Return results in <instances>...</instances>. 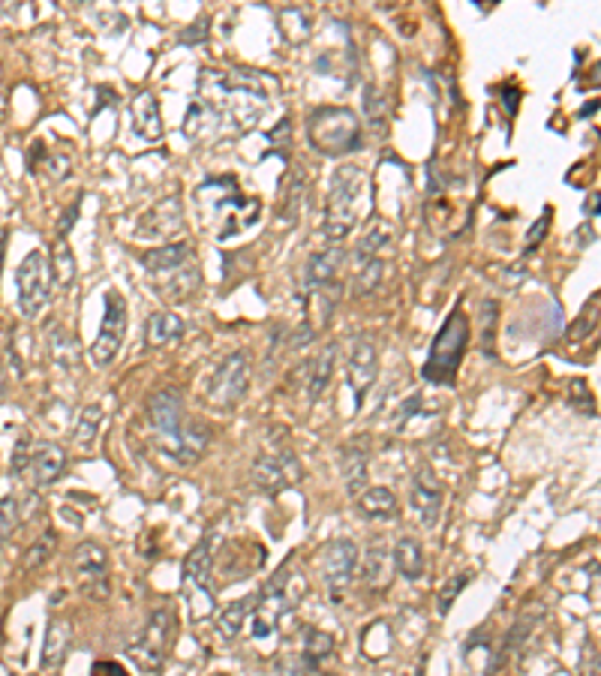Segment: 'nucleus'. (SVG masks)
<instances>
[{
    "label": "nucleus",
    "instance_id": "49530a36",
    "mask_svg": "<svg viewBox=\"0 0 601 676\" xmlns=\"http://www.w3.org/2000/svg\"><path fill=\"white\" fill-rule=\"evenodd\" d=\"M569 403L578 406L580 412H592V397L587 394V385H583L580 379H574L569 385Z\"/></svg>",
    "mask_w": 601,
    "mask_h": 676
},
{
    "label": "nucleus",
    "instance_id": "dca6fc26",
    "mask_svg": "<svg viewBox=\"0 0 601 676\" xmlns=\"http://www.w3.org/2000/svg\"><path fill=\"white\" fill-rule=\"evenodd\" d=\"M376 373H379V352L367 337L355 340L346 361V385L352 388V397H355V409L364 406L367 394L376 385Z\"/></svg>",
    "mask_w": 601,
    "mask_h": 676
},
{
    "label": "nucleus",
    "instance_id": "4be33fe9",
    "mask_svg": "<svg viewBox=\"0 0 601 676\" xmlns=\"http://www.w3.org/2000/svg\"><path fill=\"white\" fill-rule=\"evenodd\" d=\"M541 616H544V607H541V604H529L527 611L518 616V622H514L511 631L502 640V649H500V655H496V662H491L493 671H496V667H502L523 644H527V637L532 635V631H536V626L541 622Z\"/></svg>",
    "mask_w": 601,
    "mask_h": 676
},
{
    "label": "nucleus",
    "instance_id": "2f4dec72",
    "mask_svg": "<svg viewBox=\"0 0 601 676\" xmlns=\"http://www.w3.org/2000/svg\"><path fill=\"white\" fill-rule=\"evenodd\" d=\"M144 337H148V346L153 349L178 343L184 337V322L175 313H151L148 325H144Z\"/></svg>",
    "mask_w": 601,
    "mask_h": 676
},
{
    "label": "nucleus",
    "instance_id": "a211bd4d",
    "mask_svg": "<svg viewBox=\"0 0 601 676\" xmlns=\"http://www.w3.org/2000/svg\"><path fill=\"white\" fill-rule=\"evenodd\" d=\"M304 595H307V577H304V571L300 568H295V566H286L280 571L277 577L271 580L268 586H265V593L259 595L265 604H271L274 611L277 613H292L295 607L304 602Z\"/></svg>",
    "mask_w": 601,
    "mask_h": 676
},
{
    "label": "nucleus",
    "instance_id": "20e7f679",
    "mask_svg": "<svg viewBox=\"0 0 601 676\" xmlns=\"http://www.w3.org/2000/svg\"><path fill=\"white\" fill-rule=\"evenodd\" d=\"M307 139L325 157H343V153L361 148V121L355 111L343 106L316 108L307 121Z\"/></svg>",
    "mask_w": 601,
    "mask_h": 676
},
{
    "label": "nucleus",
    "instance_id": "0eeeda50",
    "mask_svg": "<svg viewBox=\"0 0 601 676\" xmlns=\"http://www.w3.org/2000/svg\"><path fill=\"white\" fill-rule=\"evenodd\" d=\"M247 388H250V361H247V352H231L222 358V364L205 382V400L217 412H229V409H235L244 400Z\"/></svg>",
    "mask_w": 601,
    "mask_h": 676
},
{
    "label": "nucleus",
    "instance_id": "de8ad7c7",
    "mask_svg": "<svg viewBox=\"0 0 601 676\" xmlns=\"http://www.w3.org/2000/svg\"><path fill=\"white\" fill-rule=\"evenodd\" d=\"M547 226H551V213H544L536 226L529 229V235H527V247H523V253H532L538 247V238H544V232H547Z\"/></svg>",
    "mask_w": 601,
    "mask_h": 676
},
{
    "label": "nucleus",
    "instance_id": "f3484780",
    "mask_svg": "<svg viewBox=\"0 0 601 676\" xmlns=\"http://www.w3.org/2000/svg\"><path fill=\"white\" fill-rule=\"evenodd\" d=\"M184 229V204L178 195H166L157 202L144 217L135 222V238L139 241H169Z\"/></svg>",
    "mask_w": 601,
    "mask_h": 676
},
{
    "label": "nucleus",
    "instance_id": "a18cd8bd",
    "mask_svg": "<svg viewBox=\"0 0 601 676\" xmlns=\"http://www.w3.org/2000/svg\"><path fill=\"white\" fill-rule=\"evenodd\" d=\"M24 469H30V442L28 436H22L19 445L13 451V475H24Z\"/></svg>",
    "mask_w": 601,
    "mask_h": 676
},
{
    "label": "nucleus",
    "instance_id": "f03ea898",
    "mask_svg": "<svg viewBox=\"0 0 601 676\" xmlns=\"http://www.w3.org/2000/svg\"><path fill=\"white\" fill-rule=\"evenodd\" d=\"M196 199L202 208V226L220 244L247 235L262 220V202L240 193L235 178H211L199 186Z\"/></svg>",
    "mask_w": 601,
    "mask_h": 676
},
{
    "label": "nucleus",
    "instance_id": "1a4fd4ad",
    "mask_svg": "<svg viewBox=\"0 0 601 676\" xmlns=\"http://www.w3.org/2000/svg\"><path fill=\"white\" fill-rule=\"evenodd\" d=\"M208 442H211V430L202 421H196V418H187V421L180 424V430L153 439L160 455L171 460L175 466L199 464V457L208 451Z\"/></svg>",
    "mask_w": 601,
    "mask_h": 676
},
{
    "label": "nucleus",
    "instance_id": "393cba45",
    "mask_svg": "<svg viewBox=\"0 0 601 676\" xmlns=\"http://www.w3.org/2000/svg\"><path fill=\"white\" fill-rule=\"evenodd\" d=\"M70 640H73V626L64 620H51L46 628V640H42V671H57L66 662V653H70Z\"/></svg>",
    "mask_w": 601,
    "mask_h": 676
},
{
    "label": "nucleus",
    "instance_id": "a19ab883",
    "mask_svg": "<svg viewBox=\"0 0 601 676\" xmlns=\"http://www.w3.org/2000/svg\"><path fill=\"white\" fill-rule=\"evenodd\" d=\"M472 580L469 571H460V575H454L449 584H445L440 589V602H436V611H440V616H445L454 607V602H457V595L463 593V586H466Z\"/></svg>",
    "mask_w": 601,
    "mask_h": 676
},
{
    "label": "nucleus",
    "instance_id": "39448f33",
    "mask_svg": "<svg viewBox=\"0 0 601 676\" xmlns=\"http://www.w3.org/2000/svg\"><path fill=\"white\" fill-rule=\"evenodd\" d=\"M466 346H469V319L463 310H454L449 319H445L440 334H436L421 376H424L431 385H451L454 376H457V370H460Z\"/></svg>",
    "mask_w": 601,
    "mask_h": 676
},
{
    "label": "nucleus",
    "instance_id": "b1692460",
    "mask_svg": "<svg viewBox=\"0 0 601 676\" xmlns=\"http://www.w3.org/2000/svg\"><path fill=\"white\" fill-rule=\"evenodd\" d=\"M187 262H193V247L190 241H171L162 247H153L142 256V264L151 273H171L178 268H184Z\"/></svg>",
    "mask_w": 601,
    "mask_h": 676
},
{
    "label": "nucleus",
    "instance_id": "4c0bfd02",
    "mask_svg": "<svg viewBox=\"0 0 601 676\" xmlns=\"http://www.w3.org/2000/svg\"><path fill=\"white\" fill-rule=\"evenodd\" d=\"M385 273V262L382 259H370L367 264L358 268V280H355V295H370L373 289H379Z\"/></svg>",
    "mask_w": 601,
    "mask_h": 676
},
{
    "label": "nucleus",
    "instance_id": "7c9ffc66",
    "mask_svg": "<svg viewBox=\"0 0 601 676\" xmlns=\"http://www.w3.org/2000/svg\"><path fill=\"white\" fill-rule=\"evenodd\" d=\"M48 352H51V358H55V364L60 367V370H79L82 349H79V340H75L66 328L48 331Z\"/></svg>",
    "mask_w": 601,
    "mask_h": 676
},
{
    "label": "nucleus",
    "instance_id": "6e6552de",
    "mask_svg": "<svg viewBox=\"0 0 601 676\" xmlns=\"http://www.w3.org/2000/svg\"><path fill=\"white\" fill-rule=\"evenodd\" d=\"M15 286H19V307L28 319H37V316L46 310L48 298H51V268L46 262L42 250H33L24 256V262L15 271Z\"/></svg>",
    "mask_w": 601,
    "mask_h": 676
},
{
    "label": "nucleus",
    "instance_id": "6ab92c4d",
    "mask_svg": "<svg viewBox=\"0 0 601 676\" xmlns=\"http://www.w3.org/2000/svg\"><path fill=\"white\" fill-rule=\"evenodd\" d=\"M184 400H180L178 388H160L153 397L148 400V424L153 430V439L157 436H166V433H175L180 430V424H184Z\"/></svg>",
    "mask_w": 601,
    "mask_h": 676
},
{
    "label": "nucleus",
    "instance_id": "58836bf2",
    "mask_svg": "<svg viewBox=\"0 0 601 676\" xmlns=\"http://www.w3.org/2000/svg\"><path fill=\"white\" fill-rule=\"evenodd\" d=\"M55 544H57V535L55 533H46L37 544H30L28 556H24V571H33V568L46 566V562L51 559V553H55Z\"/></svg>",
    "mask_w": 601,
    "mask_h": 676
},
{
    "label": "nucleus",
    "instance_id": "bb28decb",
    "mask_svg": "<svg viewBox=\"0 0 601 676\" xmlns=\"http://www.w3.org/2000/svg\"><path fill=\"white\" fill-rule=\"evenodd\" d=\"M367 442H352L349 448H343V484H346L349 496H361L367 490Z\"/></svg>",
    "mask_w": 601,
    "mask_h": 676
},
{
    "label": "nucleus",
    "instance_id": "9d476101",
    "mask_svg": "<svg viewBox=\"0 0 601 676\" xmlns=\"http://www.w3.org/2000/svg\"><path fill=\"white\" fill-rule=\"evenodd\" d=\"M126 337V301L118 289H111L106 295V316H102L100 334L91 346V358L97 367H109L118 358L120 346Z\"/></svg>",
    "mask_w": 601,
    "mask_h": 676
},
{
    "label": "nucleus",
    "instance_id": "37998d69",
    "mask_svg": "<svg viewBox=\"0 0 601 676\" xmlns=\"http://www.w3.org/2000/svg\"><path fill=\"white\" fill-rule=\"evenodd\" d=\"M274 667H277V671L280 673H316V671H319V664H316V662H310V658H307L304 653H300V655H286V658H280V662L277 664H274Z\"/></svg>",
    "mask_w": 601,
    "mask_h": 676
},
{
    "label": "nucleus",
    "instance_id": "79ce46f5",
    "mask_svg": "<svg viewBox=\"0 0 601 676\" xmlns=\"http://www.w3.org/2000/svg\"><path fill=\"white\" fill-rule=\"evenodd\" d=\"M15 526H19V502H15V496H4L0 499V538H10L15 533Z\"/></svg>",
    "mask_w": 601,
    "mask_h": 676
},
{
    "label": "nucleus",
    "instance_id": "72a5a7b5",
    "mask_svg": "<svg viewBox=\"0 0 601 676\" xmlns=\"http://www.w3.org/2000/svg\"><path fill=\"white\" fill-rule=\"evenodd\" d=\"M256 602H259V598H238L235 604H229L226 611L220 613L217 631H220L222 640H235V637L240 635V631L247 628V620H250Z\"/></svg>",
    "mask_w": 601,
    "mask_h": 676
},
{
    "label": "nucleus",
    "instance_id": "c756f323",
    "mask_svg": "<svg viewBox=\"0 0 601 676\" xmlns=\"http://www.w3.org/2000/svg\"><path fill=\"white\" fill-rule=\"evenodd\" d=\"M391 238H394L391 222L373 220V226L367 229L364 235H361V241H358V247H355V262H358L355 268H361V264H367L370 259H379V253L391 244Z\"/></svg>",
    "mask_w": 601,
    "mask_h": 676
},
{
    "label": "nucleus",
    "instance_id": "473e14b6",
    "mask_svg": "<svg viewBox=\"0 0 601 676\" xmlns=\"http://www.w3.org/2000/svg\"><path fill=\"white\" fill-rule=\"evenodd\" d=\"M361 515L370 520H394L397 517V496H394L388 487H367L361 493Z\"/></svg>",
    "mask_w": 601,
    "mask_h": 676
},
{
    "label": "nucleus",
    "instance_id": "9b49d317",
    "mask_svg": "<svg viewBox=\"0 0 601 676\" xmlns=\"http://www.w3.org/2000/svg\"><path fill=\"white\" fill-rule=\"evenodd\" d=\"M171 626H175V620H171V613L166 607H160V611L151 613L148 626L139 635L135 644H130L126 653L133 655V662L142 667V671H160L162 662H166V653H169V640H171Z\"/></svg>",
    "mask_w": 601,
    "mask_h": 676
},
{
    "label": "nucleus",
    "instance_id": "412c9836",
    "mask_svg": "<svg viewBox=\"0 0 601 676\" xmlns=\"http://www.w3.org/2000/svg\"><path fill=\"white\" fill-rule=\"evenodd\" d=\"M391 575H394V559L391 553L385 550V544H370L364 553V562H361V577H364L367 589L373 593H385L391 586Z\"/></svg>",
    "mask_w": 601,
    "mask_h": 676
},
{
    "label": "nucleus",
    "instance_id": "ddd939ff",
    "mask_svg": "<svg viewBox=\"0 0 601 676\" xmlns=\"http://www.w3.org/2000/svg\"><path fill=\"white\" fill-rule=\"evenodd\" d=\"M300 478H304V469L295 460L292 451H277V455H265L256 460L253 466V481L259 490L277 496L283 490H292Z\"/></svg>",
    "mask_w": 601,
    "mask_h": 676
},
{
    "label": "nucleus",
    "instance_id": "7ed1b4c3",
    "mask_svg": "<svg viewBox=\"0 0 601 676\" xmlns=\"http://www.w3.org/2000/svg\"><path fill=\"white\" fill-rule=\"evenodd\" d=\"M364 190L367 178L361 166H340L331 178L328 195H325V220L322 232L331 244L343 241L352 229H355L358 217L364 213Z\"/></svg>",
    "mask_w": 601,
    "mask_h": 676
},
{
    "label": "nucleus",
    "instance_id": "f257e3e1",
    "mask_svg": "<svg viewBox=\"0 0 601 676\" xmlns=\"http://www.w3.org/2000/svg\"><path fill=\"white\" fill-rule=\"evenodd\" d=\"M202 97L193 102L187 115L184 133L193 142L208 139L213 133H247L259 124V117L268 108V91L265 79L256 73H202L199 79Z\"/></svg>",
    "mask_w": 601,
    "mask_h": 676
},
{
    "label": "nucleus",
    "instance_id": "3c124183",
    "mask_svg": "<svg viewBox=\"0 0 601 676\" xmlns=\"http://www.w3.org/2000/svg\"><path fill=\"white\" fill-rule=\"evenodd\" d=\"M75 213H79V204H73V208L66 211V220H64V226H60V235H66V232H70V226L75 222Z\"/></svg>",
    "mask_w": 601,
    "mask_h": 676
},
{
    "label": "nucleus",
    "instance_id": "4468645a",
    "mask_svg": "<svg viewBox=\"0 0 601 676\" xmlns=\"http://www.w3.org/2000/svg\"><path fill=\"white\" fill-rule=\"evenodd\" d=\"M358 562H361L358 547L355 542H349V538H334V542L322 547V559H319L322 577L334 595H340L343 589L352 584V577H355L358 571Z\"/></svg>",
    "mask_w": 601,
    "mask_h": 676
},
{
    "label": "nucleus",
    "instance_id": "c9c22d12",
    "mask_svg": "<svg viewBox=\"0 0 601 676\" xmlns=\"http://www.w3.org/2000/svg\"><path fill=\"white\" fill-rule=\"evenodd\" d=\"M51 280H55L60 289L70 286L75 280V259H73L70 244L64 241V235H60V241L55 244V253H51Z\"/></svg>",
    "mask_w": 601,
    "mask_h": 676
},
{
    "label": "nucleus",
    "instance_id": "423d86ee",
    "mask_svg": "<svg viewBox=\"0 0 601 676\" xmlns=\"http://www.w3.org/2000/svg\"><path fill=\"white\" fill-rule=\"evenodd\" d=\"M211 568H213V538H205L190 550L184 562V577H180V586H184V598L187 607H190L193 622H202L217 611V602H213V584H211Z\"/></svg>",
    "mask_w": 601,
    "mask_h": 676
},
{
    "label": "nucleus",
    "instance_id": "cd10ccee",
    "mask_svg": "<svg viewBox=\"0 0 601 676\" xmlns=\"http://www.w3.org/2000/svg\"><path fill=\"white\" fill-rule=\"evenodd\" d=\"M391 559H394V571L415 584V580L424 577V547L415 538H400L397 544L391 547Z\"/></svg>",
    "mask_w": 601,
    "mask_h": 676
},
{
    "label": "nucleus",
    "instance_id": "5701e85b",
    "mask_svg": "<svg viewBox=\"0 0 601 676\" xmlns=\"http://www.w3.org/2000/svg\"><path fill=\"white\" fill-rule=\"evenodd\" d=\"M130 115H133V133L139 135V139L157 142L162 135V117H160V106H157V97H153V93H148V91L139 93L130 106Z\"/></svg>",
    "mask_w": 601,
    "mask_h": 676
},
{
    "label": "nucleus",
    "instance_id": "c03bdc74",
    "mask_svg": "<svg viewBox=\"0 0 601 676\" xmlns=\"http://www.w3.org/2000/svg\"><path fill=\"white\" fill-rule=\"evenodd\" d=\"M364 111L367 117H370V124H385V97L376 88H367V97H364Z\"/></svg>",
    "mask_w": 601,
    "mask_h": 676
},
{
    "label": "nucleus",
    "instance_id": "c85d7f7f",
    "mask_svg": "<svg viewBox=\"0 0 601 676\" xmlns=\"http://www.w3.org/2000/svg\"><path fill=\"white\" fill-rule=\"evenodd\" d=\"M334 364H337V346H325L313 361H307V394H310V400H319L331 385Z\"/></svg>",
    "mask_w": 601,
    "mask_h": 676
},
{
    "label": "nucleus",
    "instance_id": "aec40b11",
    "mask_svg": "<svg viewBox=\"0 0 601 676\" xmlns=\"http://www.w3.org/2000/svg\"><path fill=\"white\" fill-rule=\"evenodd\" d=\"M66 469V451L55 442L30 445V478L37 487H51Z\"/></svg>",
    "mask_w": 601,
    "mask_h": 676
},
{
    "label": "nucleus",
    "instance_id": "a878e982",
    "mask_svg": "<svg viewBox=\"0 0 601 676\" xmlns=\"http://www.w3.org/2000/svg\"><path fill=\"white\" fill-rule=\"evenodd\" d=\"M343 262H346V250H343V247H328V250L310 256V262H307V268H304V280H307V286H310V292L325 283H334L340 268H343Z\"/></svg>",
    "mask_w": 601,
    "mask_h": 676
},
{
    "label": "nucleus",
    "instance_id": "2eb2a0df",
    "mask_svg": "<svg viewBox=\"0 0 601 676\" xmlns=\"http://www.w3.org/2000/svg\"><path fill=\"white\" fill-rule=\"evenodd\" d=\"M442 481L440 475L433 472L431 464H421L415 478H412V490H409V505L412 511H415V517L421 520V526L424 529H433L440 524V515H442Z\"/></svg>",
    "mask_w": 601,
    "mask_h": 676
},
{
    "label": "nucleus",
    "instance_id": "ea45409f",
    "mask_svg": "<svg viewBox=\"0 0 601 676\" xmlns=\"http://www.w3.org/2000/svg\"><path fill=\"white\" fill-rule=\"evenodd\" d=\"M496 310H500V304L491 301V298H487V301L481 304V352H484V355H491V352H493Z\"/></svg>",
    "mask_w": 601,
    "mask_h": 676
},
{
    "label": "nucleus",
    "instance_id": "09e8293b",
    "mask_svg": "<svg viewBox=\"0 0 601 676\" xmlns=\"http://www.w3.org/2000/svg\"><path fill=\"white\" fill-rule=\"evenodd\" d=\"M502 93H505V97H502V102H505V111H509V115H514V111H518V106H520V91L505 88Z\"/></svg>",
    "mask_w": 601,
    "mask_h": 676
},
{
    "label": "nucleus",
    "instance_id": "e433bc0d",
    "mask_svg": "<svg viewBox=\"0 0 601 676\" xmlns=\"http://www.w3.org/2000/svg\"><path fill=\"white\" fill-rule=\"evenodd\" d=\"M331 649H334V637L331 635H325V631H319V628H307L304 631V653L310 662H316V664H322L325 658L331 655Z\"/></svg>",
    "mask_w": 601,
    "mask_h": 676
},
{
    "label": "nucleus",
    "instance_id": "8fccbe9b",
    "mask_svg": "<svg viewBox=\"0 0 601 676\" xmlns=\"http://www.w3.org/2000/svg\"><path fill=\"white\" fill-rule=\"evenodd\" d=\"M91 671L93 673H126L124 664H118V662H93Z\"/></svg>",
    "mask_w": 601,
    "mask_h": 676
},
{
    "label": "nucleus",
    "instance_id": "f8f14e48",
    "mask_svg": "<svg viewBox=\"0 0 601 676\" xmlns=\"http://www.w3.org/2000/svg\"><path fill=\"white\" fill-rule=\"evenodd\" d=\"M73 575L91 598L109 595V556L97 542H82L73 550Z\"/></svg>",
    "mask_w": 601,
    "mask_h": 676
},
{
    "label": "nucleus",
    "instance_id": "f704fd0d",
    "mask_svg": "<svg viewBox=\"0 0 601 676\" xmlns=\"http://www.w3.org/2000/svg\"><path fill=\"white\" fill-rule=\"evenodd\" d=\"M100 424H102V409L100 406H84L82 412H79V418H75L73 442L79 445L82 451H91L93 442H97Z\"/></svg>",
    "mask_w": 601,
    "mask_h": 676
}]
</instances>
